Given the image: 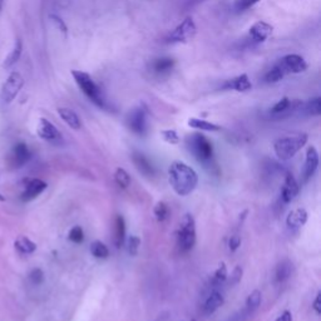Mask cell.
<instances>
[{"label": "cell", "instance_id": "1", "mask_svg": "<svg viewBox=\"0 0 321 321\" xmlns=\"http://www.w3.org/2000/svg\"><path fill=\"white\" fill-rule=\"evenodd\" d=\"M168 181L173 191L181 197L189 196L198 185V175L187 163L175 161L168 167Z\"/></svg>", "mask_w": 321, "mask_h": 321}, {"label": "cell", "instance_id": "2", "mask_svg": "<svg viewBox=\"0 0 321 321\" xmlns=\"http://www.w3.org/2000/svg\"><path fill=\"white\" fill-rule=\"evenodd\" d=\"M308 69L305 59L297 54H287L279 59L276 64L266 73V83H277L289 74H299Z\"/></svg>", "mask_w": 321, "mask_h": 321}, {"label": "cell", "instance_id": "3", "mask_svg": "<svg viewBox=\"0 0 321 321\" xmlns=\"http://www.w3.org/2000/svg\"><path fill=\"white\" fill-rule=\"evenodd\" d=\"M308 134L305 133H299V134L286 135L281 138L276 139L273 143V151L282 161L292 158L297 152L300 151L306 143H308Z\"/></svg>", "mask_w": 321, "mask_h": 321}, {"label": "cell", "instance_id": "4", "mask_svg": "<svg viewBox=\"0 0 321 321\" xmlns=\"http://www.w3.org/2000/svg\"><path fill=\"white\" fill-rule=\"evenodd\" d=\"M73 78H74L75 83L82 90L83 94L89 99L90 102H93L96 106L104 108L106 107V101H104L103 93H102L101 88L97 85L93 78L90 77L88 73L82 72V70H73L72 72Z\"/></svg>", "mask_w": 321, "mask_h": 321}, {"label": "cell", "instance_id": "5", "mask_svg": "<svg viewBox=\"0 0 321 321\" xmlns=\"http://www.w3.org/2000/svg\"><path fill=\"white\" fill-rule=\"evenodd\" d=\"M196 221L191 213H186L180 222L177 245L181 252H189L196 245Z\"/></svg>", "mask_w": 321, "mask_h": 321}, {"label": "cell", "instance_id": "6", "mask_svg": "<svg viewBox=\"0 0 321 321\" xmlns=\"http://www.w3.org/2000/svg\"><path fill=\"white\" fill-rule=\"evenodd\" d=\"M187 147L199 162H210L213 156L212 143L201 133H193L187 137Z\"/></svg>", "mask_w": 321, "mask_h": 321}, {"label": "cell", "instance_id": "7", "mask_svg": "<svg viewBox=\"0 0 321 321\" xmlns=\"http://www.w3.org/2000/svg\"><path fill=\"white\" fill-rule=\"evenodd\" d=\"M24 85V78L19 72H11L1 87L0 98L4 103H11Z\"/></svg>", "mask_w": 321, "mask_h": 321}, {"label": "cell", "instance_id": "8", "mask_svg": "<svg viewBox=\"0 0 321 321\" xmlns=\"http://www.w3.org/2000/svg\"><path fill=\"white\" fill-rule=\"evenodd\" d=\"M196 32L197 28L193 19L186 18L180 25L176 27V29L172 33H170L167 42L172 43V44L173 43H186L194 37Z\"/></svg>", "mask_w": 321, "mask_h": 321}, {"label": "cell", "instance_id": "9", "mask_svg": "<svg viewBox=\"0 0 321 321\" xmlns=\"http://www.w3.org/2000/svg\"><path fill=\"white\" fill-rule=\"evenodd\" d=\"M128 127L130 128L133 133L138 135H144L148 129V125H147V113L146 109L142 107L134 108L128 116Z\"/></svg>", "mask_w": 321, "mask_h": 321}, {"label": "cell", "instance_id": "10", "mask_svg": "<svg viewBox=\"0 0 321 321\" xmlns=\"http://www.w3.org/2000/svg\"><path fill=\"white\" fill-rule=\"evenodd\" d=\"M37 132L38 135H39L42 139H44V141L56 142L62 138V134L58 130V128H57L51 121L47 120V118H40Z\"/></svg>", "mask_w": 321, "mask_h": 321}, {"label": "cell", "instance_id": "11", "mask_svg": "<svg viewBox=\"0 0 321 321\" xmlns=\"http://www.w3.org/2000/svg\"><path fill=\"white\" fill-rule=\"evenodd\" d=\"M272 33V27L266 21H257L252 25L249 30V37L252 43L255 44H260L263 43Z\"/></svg>", "mask_w": 321, "mask_h": 321}, {"label": "cell", "instance_id": "12", "mask_svg": "<svg viewBox=\"0 0 321 321\" xmlns=\"http://www.w3.org/2000/svg\"><path fill=\"white\" fill-rule=\"evenodd\" d=\"M299 191H300V187H299V183H297L296 178H295L291 173H287L281 189L282 202H284V203H290V202H292L296 198L297 194H299Z\"/></svg>", "mask_w": 321, "mask_h": 321}, {"label": "cell", "instance_id": "13", "mask_svg": "<svg viewBox=\"0 0 321 321\" xmlns=\"http://www.w3.org/2000/svg\"><path fill=\"white\" fill-rule=\"evenodd\" d=\"M47 189V183L44 181L39 180V178H33L29 180L25 185V189L21 193V199L24 202H29L32 199L37 198L39 194H42L43 192Z\"/></svg>", "mask_w": 321, "mask_h": 321}, {"label": "cell", "instance_id": "14", "mask_svg": "<svg viewBox=\"0 0 321 321\" xmlns=\"http://www.w3.org/2000/svg\"><path fill=\"white\" fill-rule=\"evenodd\" d=\"M319 167V152L318 149L314 146H310L306 151V158H305V165H304V181L310 180L314 176V173L316 172Z\"/></svg>", "mask_w": 321, "mask_h": 321}, {"label": "cell", "instance_id": "15", "mask_svg": "<svg viewBox=\"0 0 321 321\" xmlns=\"http://www.w3.org/2000/svg\"><path fill=\"white\" fill-rule=\"evenodd\" d=\"M30 157H32V153H30L27 144L23 143V142H19L13 148V153H11V165L18 168L23 167L25 163H28Z\"/></svg>", "mask_w": 321, "mask_h": 321}, {"label": "cell", "instance_id": "16", "mask_svg": "<svg viewBox=\"0 0 321 321\" xmlns=\"http://www.w3.org/2000/svg\"><path fill=\"white\" fill-rule=\"evenodd\" d=\"M252 88L251 80L247 77V74L237 75L232 79L226 80L222 84V89L226 90H236V92H247Z\"/></svg>", "mask_w": 321, "mask_h": 321}, {"label": "cell", "instance_id": "17", "mask_svg": "<svg viewBox=\"0 0 321 321\" xmlns=\"http://www.w3.org/2000/svg\"><path fill=\"white\" fill-rule=\"evenodd\" d=\"M132 161L134 167L137 168L139 173H142L146 177H151V176L154 175V168L152 166V163L149 162V159L144 156L143 153H139V152H134L132 154Z\"/></svg>", "mask_w": 321, "mask_h": 321}, {"label": "cell", "instance_id": "18", "mask_svg": "<svg viewBox=\"0 0 321 321\" xmlns=\"http://www.w3.org/2000/svg\"><path fill=\"white\" fill-rule=\"evenodd\" d=\"M225 304V297L220 291L213 290L207 296L206 301L203 304V313L204 315H212L215 311H217L221 306Z\"/></svg>", "mask_w": 321, "mask_h": 321}, {"label": "cell", "instance_id": "19", "mask_svg": "<svg viewBox=\"0 0 321 321\" xmlns=\"http://www.w3.org/2000/svg\"><path fill=\"white\" fill-rule=\"evenodd\" d=\"M308 211L305 208H296V210L291 211L286 218V225L291 230H297V228L303 227L306 222H308Z\"/></svg>", "mask_w": 321, "mask_h": 321}, {"label": "cell", "instance_id": "20", "mask_svg": "<svg viewBox=\"0 0 321 321\" xmlns=\"http://www.w3.org/2000/svg\"><path fill=\"white\" fill-rule=\"evenodd\" d=\"M292 270H294V265L290 260H282L281 262L277 263L276 268H275V273H273V279L276 284H284L285 281L291 277Z\"/></svg>", "mask_w": 321, "mask_h": 321}, {"label": "cell", "instance_id": "21", "mask_svg": "<svg viewBox=\"0 0 321 321\" xmlns=\"http://www.w3.org/2000/svg\"><path fill=\"white\" fill-rule=\"evenodd\" d=\"M58 114H59V117L64 121V123L69 126L72 129L78 130L82 128V121H80L79 116H78L73 109L59 108Z\"/></svg>", "mask_w": 321, "mask_h": 321}, {"label": "cell", "instance_id": "22", "mask_svg": "<svg viewBox=\"0 0 321 321\" xmlns=\"http://www.w3.org/2000/svg\"><path fill=\"white\" fill-rule=\"evenodd\" d=\"M175 66V61L172 58H168V57H162V58H158L152 63L151 69L152 72L156 73L158 75L166 74V73H170L171 70L173 69Z\"/></svg>", "mask_w": 321, "mask_h": 321}, {"label": "cell", "instance_id": "23", "mask_svg": "<svg viewBox=\"0 0 321 321\" xmlns=\"http://www.w3.org/2000/svg\"><path fill=\"white\" fill-rule=\"evenodd\" d=\"M126 239V221L121 215L114 220V244L120 249Z\"/></svg>", "mask_w": 321, "mask_h": 321}, {"label": "cell", "instance_id": "24", "mask_svg": "<svg viewBox=\"0 0 321 321\" xmlns=\"http://www.w3.org/2000/svg\"><path fill=\"white\" fill-rule=\"evenodd\" d=\"M14 247L23 255H30L37 250V244L27 236H18V239L14 241Z\"/></svg>", "mask_w": 321, "mask_h": 321}, {"label": "cell", "instance_id": "25", "mask_svg": "<svg viewBox=\"0 0 321 321\" xmlns=\"http://www.w3.org/2000/svg\"><path fill=\"white\" fill-rule=\"evenodd\" d=\"M189 126L191 128H194V129L206 130V132H217V130L221 129V126L208 122V121L199 120V118H190Z\"/></svg>", "mask_w": 321, "mask_h": 321}, {"label": "cell", "instance_id": "26", "mask_svg": "<svg viewBox=\"0 0 321 321\" xmlns=\"http://www.w3.org/2000/svg\"><path fill=\"white\" fill-rule=\"evenodd\" d=\"M21 52H23V42H21V39H16L13 49H11V52L8 54L5 61H4V68H10L11 65H14L19 61V58H20Z\"/></svg>", "mask_w": 321, "mask_h": 321}, {"label": "cell", "instance_id": "27", "mask_svg": "<svg viewBox=\"0 0 321 321\" xmlns=\"http://www.w3.org/2000/svg\"><path fill=\"white\" fill-rule=\"evenodd\" d=\"M261 301H262V294H261V291L260 290H254V291L247 296V311H249V313H254L255 310H257L258 306L261 305Z\"/></svg>", "mask_w": 321, "mask_h": 321}, {"label": "cell", "instance_id": "28", "mask_svg": "<svg viewBox=\"0 0 321 321\" xmlns=\"http://www.w3.org/2000/svg\"><path fill=\"white\" fill-rule=\"evenodd\" d=\"M303 109L308 116H320L321 113V99L320 97L310 99L309 102L303 104Z\"/></svg>", "mask_w": 321, "mask_h": 321}, {"label": "cell", "instance_id": "29", "mask_svg": "<svg viewBox=\"0 0 321 321\" xmlns=\"http://www.w3.org/2000/svg\"><path fill=\"white\" fill-rule=\"evenodd\" d=\"M90 254L96 258H108L109 250L106 246V244L101 241H94L90 245Z\"/></svg>", "mask_w": 321, "mask_h": 321}, {"label": "cell", "instance_id": "30", "mask_svg": "<svg viewBox=\"0 0 321 321\" xmlns=\"http://www.w3.org/2000/svg\"><path fill=\"white\" fill-rule=\"evenodd\" d=\"M153 215L158 222H165L170 217V207L165 202H157L153 208Z\"/></svg>", "mask_w": 321, "mask_h": 321}, {"label": "cell", "instance_id": "31", "mask_svg": "<svg viewBox=\"0 0 321 321\" xmlns=\"http://www.w3.org/2000/svg\"><path fill=\"white\" fill-rule=\"evenodd\" d=\"M227 276H228V272H227V267H226V263L221 262L220 265H218V267L216 268L215 272H213L212 285L213 286L222 285L223 282L227 281Z\"/></svg>", "mask_w": 321, "mask_h": 321}, {"label": "cell", "instance_id": "32", "mask_svg": "<svg viewBox=\"0 0 321 321\" xmlns=\"http://www.w3.org/2000/svg\"><path fill=\"white\" fill-rule=\"evenodd\" d=\"M114 181L117 183L121 189H127L130 186V176L128 175L127 171L125 168L118 167L114 172Z\"/></svg>", "mask_w": 321, "mask_h": 321}, {"label": "cell", "instance_id": "33", "mask_svg": "<svg viewBox=\"0 0 321 321\" xmlns=\"http://www.w3.org/2000/svg\"><path fill=\"white\" fill-rule=\"evenodd\" d=\"M68 239L73 242V244H82L84 240V231L80 226H74L68 234Z\"/></svg>", "mask_w": 321, "mask_h": 321}, {"label": "cell", "instance_id": "34", "mask_svg": "<svg viewBox=\"0 0 321 321\" xmlns=\"http://www.w3.org/2000/svg\"><path fill=\"white\" fill-rule=\"evenodd\" d=\"M139 246H141V239L135 235H132L128 239V254L130 256H137Z\"/></svg>", "mask_w": 321, "mask_h": 321}, {"label": "cell", "instance_id": "35", "mask_svg": "<svg viewBox=\"0 0 321 321\" xmlns=\"http://www.w3.org/2000/svg\"><path fill=\"white\" fill-rule=\"evenodd\" d=\"M162 138L170 144H178L180 143V135L177 134L175 129H165L161 132Z\"/></svg>", "mask_w": 321, "mask_h": 321}, {"label": "cell", "instance_id": "36", "mask_svg": "<svg viewBox=\"0 0 321 321\" xmlns=\"http://www.w3.org/2000/svg\"><path fill=\"white\" fill-rule=\"evenodd\" d=\"M242 273H244V270H242L241 266H236V267L234 268V271L231 272V275H230V276H227L228 285H230V286H232V285L239 284L242 279Z\"/></svg>", "mask_w": 321, "mask_h": 321}, {"label": "cell", "instance_id": "37", "mask_svg": "<svg viewBox=\"0 0 321 321\" xmlns=\"http://www.w3.org/2000/svg\"><path fill=\"white\" fill-rule=\"evenodd\" d=\"M260 0H235V9L237 11H244L247 9L252 8V6L257 4Z\"/></svg>", "mask_w": 321, "mask_h": 321}, {"label": "cell", "instance_id": "38", "mask_svg": "<svg viewBox=\"0 0 321 321\" xmlns=\"http://www.w3.org/2000/svg\"><path fill=\"white\" fill-rule=\"evenodd\" d=\"M29 280L33 285H40L44 281V272L40 268H33L29 273Z\"/></svg>", "mask_w": 321, "mask_h": 321}, {"label": "cell", "instance_id": "39", "mask_svg": "<svg viewBox=\"0 0 321 321\" xmlns=\"http://www.w3.org/2000/svg\"><path fill=\"white\" fill-rule=\"evenodd\" d=\"M240 246H241V237L239 235H234V236L230 237V240H228V249H230V251L235 252L236 250H239Z\"/></svg>", "mask_w": 321, "mask_h": 321}, {"label": "cell", "instance_id": "40", "mask_svg": "<svg viewBox=\"0 0 321 321\" xmlns=\"http://www.w3.org/2000/svg\"><path fill=\"white\" fill-rule=\"evenodd\" d=\"M51 19H52V21H53L54 24L57 25V28H58L59 30H61V32H63V33H66V25L64 24V21L62 20L61 18H59L58 15H51Z\"/></svg>", "mask_w": 321, "mask_h": 321}, {"label": "cell", "instance_id": "41", "mask_svg": "<svg viewBox=\"0 0 321 321\" xmlns=\"http://www.w3.org/2000/svg\"><path fill=\"white\" fill-rule=\"evenodd\" d=\"M313 309H314V311L318 314V315H320L321 314V292L320 291L316 294L315 300H314V303H313Z\"/></svg>", "mask_w": 321, "mask_h": 321}, {"label": "cell", "instance_id": "42", "mask_svg": "<svg viewBox=\"0 0 321 321\" xmlns=\"http://www.w3.org/2000/svg\"><path fill=\"white\" fill-rule=\"evenodd\" d=\"M276 321H292V314L289 310H285L279 318L276 319Z\"/></svg>", "mask_w": 321, "mask_h": 321}, {"label": "cell", "instance_id": "43", "mask_svg": "<svg viewBox=\"0 0 321 321\" xmlns=\"http://www.w3.org/2000/svg\"><path fill=\"white\" fill-rule=\"evenodd\" d=\"M6 198L3 196V194H0V202H5Z\"/></svg>", "mask_w": 321, "mask_h": 321}, {"label": "cell", "instance_id": "44", "mask_svg": "<svg viewBox=\"0 0 321 321\" xmlns=\"http://www.w3.org/2000/svg\"><path fill=\"white\" fill-rule=\"evenodd\" d=\"M3 3H4V0H0V9H1V6H3Z\"/></svg>", "mask_w": 321, "mask_h": 321}]
</instances>
